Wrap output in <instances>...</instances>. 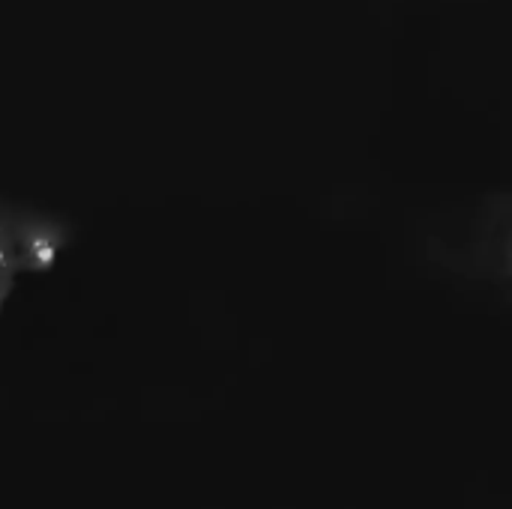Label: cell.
Masks as SVG:
<instances>
[{"instance_id": "cell-1", "label": "cell", "mask_w": 512, "mask_h": 509, "mask_svg": "<svg viewBox=\"0 0 512 509\" xmlns=\"http://www.w3.org/2000/svg\"><path fill=\"white\" fill-rule=\"evenodd\" d=\"M18 222H21V210L0 204V309L12 291L15 273L24 270L21 249H18Z\"/></svg>"}]
</instances>
